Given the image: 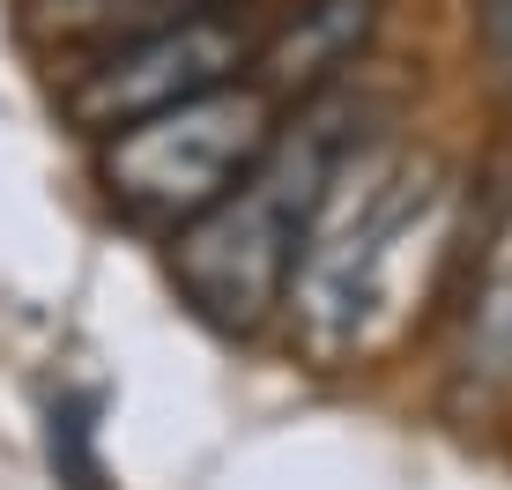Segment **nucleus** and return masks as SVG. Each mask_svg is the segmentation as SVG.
I'll return each instance as SVG.
<instances>
[{
	"label": "nucleus",
	"instance_id": "1",
	"mask_svg": "<svg viewBox=\"0 0 512 490\" xmlns=\"http://www.w3.org/2000/svg\"><path fill=\"white\" fill-rule=\"evenodd\" d=\"M372 104L334 82L327 97L297 104L275 127V142L260 149V164L223 194L216 208H201L193 223H179L171 238V275H179L186 305L223 335H253L282 312L290 297L297 245L312 231V208L334 186V171L349 164V149H364Z\"/></svg>",
	"mask_w": 512,
	"mask_h": 490
},
{
	"label": "nucleus",
	"instance_id": "8",
	"mask_svg": "<svg viewBox=\"0 0 512 490\" xmlns=\"http://www.w3.org/2000/svg\"><path fill=\"white\" fill-rule=\"evenodd\" d=\"M475 364H483L490 379H505L512 372V268L490 283L483 297V312H475Z\"/></svg>",
	"mask_w": 512,
	"mask_h": 490
},
{
	"label": "nucleus",
	"instance_id": "9",
	"mask_svg": "<svg viewBox=\"0 0 512 490\" xmlns=\"http://www.w3.org/2000/svg\"><path fill=\"white\" fill-rule=\"evenodd\" d=\"M475 45L512 82V0H475Z\"/></svg>",
	"mask_w": 512,
	"mask_h": 490
},
{
	"label": "nucleus",
	"instance_id": "3",
	"mask_svg": "<svg viewBox=\"0 0 512 490\" xmlns=\"http://www.w3.org/2000/svg\"><path fill=\"white\" fill-rule=\"evenodd\" d=\"M268 142H275V104L253 82H223V90L186 97L171 112L112 134L97 156V179L134 223H171L179 231V223H193L201 208L231 194Z\"/></svg>",
	"mask_w": 512,
	"mask_h": 490
},
{
	"label": "nucleus",
	"instance_id": "2",
	"mask_svg": "<svg viewBox=\"0 0 512 490\" xmlns=\"http://www.w3.org/2000/svg\"><path fill=\"white\" fill-rule=\"evenodd\" d=\"M446 171L431 156H409L394 142L349 149L334 186L312 208V231L290 268V335L320 372L349 364L379 335L394 297L409 290L416 253L446 231Z\"/></svg>",
	"mask_w": 512,
	"mask_h": 490
},
{
	"label": "nucleus",
	"instance_id": "4",
	"mask_svg": "<svg viewBox=\"0 0 512 490\" xmlns=\"http://www.w3.org/2000/svg\"><path fill=\"white\" fill-rule=\"evenodd\" d=\"M260 30L268 23L223 8V15H186V23H156V30H134L119 45H97L82 60H67L60 112H67V127L112 142V134L141 127V119L171 112V104L238 82V67L253 60Z\"/></svg>",
	"mask_w": 512,
	"mask_h": 490
},
{
	"label": "nucleus",
	"instance_id": "5",
	"mask_svg": "<svg viewBox=\"0 0 512 490\" xmlns=\"http://www.w3.org/2000/svg\"><path fill=\"white\" fill-rule=\"evenodd\" d=\"M379 8L386 0H297L275 30H260L253 60H245L253 67V90L268 104L327 97L334 82L364 60V45H372V30H379Z\"/></svg>",
	"mask_w": 512,
	"mask_h": 490
},
{
	"label": "nucleus",
	"instance_id": "7",
	"mask_svg": "<svg viewBox=\"0 0 512 490\" xmlns=\"http://www.w3.org/2000/svg\"><path fill=\"white\" fill-rule=\"evenodd\" d=\"M45 446H52V468H60V483H67V490H104L97 424H90V401H82V394L52 401V416H45Z\"/></svg>",
	"mask_w": 512,
	"mask_h": 490
},
{
	"label": "nucleus",
	"instance_id": "6",
	"mask_svg": "<svg viewBox=\"0 0 512 490\" xmlns=\"http://www.w3.org/2000/svg\"><path fill=\"white\" fill-rule=\"evenodd\" d=\"M223 8H238V0H23V38L38 52L82 60L97 45L134 38V30L186 23V15H223Z\"/></svg>",
	"mask_w": 512,
	"mask_h": 490
}]
</instances>
